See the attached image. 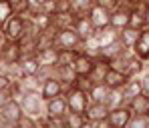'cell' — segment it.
Instances as JSON below:
<instances>
[{
    "instance_id": "1",
    "label": "cell",
    "mask_w": 149,
    "mask_h": 128,
    "mask_svg": "<svg viewBox=\"0 0 149 128\" xmlns=\"http://www.w3.org/2000/svg\"><path fill=\"white\" fill-rule=\"evenodd\" d=\"M26 26H28V20L20 14H12L4 24H2V32H4V38L6 40H20L26 32Z\"/></svg>"
},
{
    "instance_id": "2",
    "label": "cell",
    "mask_w": 149,
    "mask_h": 128,
    "mask_svg": "<svg viewBox=\"0 0 149 128\" xmlns=\"http://www.w3.org/2000/svg\"><path fill=\"white\" fill-rule=\"evenodd\" d=\"M65 100H67V106H69V112H79V114H85L87 106H89V94L79 90V88H67L65 90Z\"/></svg>"
},
{
    "instance_id": "3",
    "label": "cell",
    "mask_w": 149,
    "mask_h": 128,
    "mask_svg": "<svg viewBox=\"0 0 149 128\" xmlns=\"http://www.w3.org/2000/svg\"><path fill=\"white\" fill-rule=\"evenodd\" d=\"M20 106H22V112L24 114H30V116H34V118H38V116H42L45 114V108H42V96H40V92H24L20 98Z\"/></svg>"
},
{
    "instance_id": "4",
    "label": "cell",
    "mask_w": 149,
    "mask_h": 128,
    "mask_svg": "<svg viewBox=\"0 0 149 128\" xmlns=\"http://www.w3.org/2000/svg\"><path fill=\"white\" fill-rule=\"evenodd\" d=\"M0 60H2V70H8L20 60V46L16 40H6L0 44Z\"/></svg>"
},
{
    "instance_id": "5",
    "label": "cell",
    "mask_w": 149,
    "mask_h": 128,
    "mask_svg": "<svg viewBox=\"0 0 149 128\" xmlns=\"http://www.w3.org/2000/svg\"><path fill=\"white\" fill-rule=\"evenodd\" d=\"M79 44H81V38L79 34L74 32V28H61L54 32V46L56 48H74L79 50Z\"/></svg>"
},
{
    "instance_id": "6",
    "label": "cell",
    "mask_w": 149,
    "mask_h": 128,
    "mask_svg": "<svg viewBox=\"0 0 149 128\" xmlns=\"http://www.w3.org/2000/svg\"><path fill=\"white\" fill-rule=\"evenodd\" d=\"M131 110H129V106L127 104H119V106H113V108H109V114H107V120H109V124L111 128H125L129 124V118H131Z\"/></svg>"
},
{
    "instance_id": "7",
    "label": "cell",
    "mask_w": 149,
    "mask_h": 128,
    "mask_svg": "<svg viewBox=\"0 0 149 128\" xmlns=\"http://www.w3.org/2000/svg\"><path fill=\"white\" fill-rule=\"evenodd\" d=\"M67 112H69V106H67V100H65V94H58V96H54V98L45 102V114L47 116H61V118H65Z\"/></svg>"
},
{
    "instance_id": "8",
    "label": "cell",
    "mask_w": 149,
    "mask_h": 128,
    "mask_svg": "<svg viewBox=\"0 0 149 128\" xmlns=\"http://www.w3.org/2000/svg\"><path fill=\"white\" fill-rule=\"evenodd\" d=\"M87 16L91 18V22H93V26H95L97 30H99V28H105V26H111V12H109L107 8L99 6V4H93Z\"/></svg>"
},
{
    "instance_id": "9",
    "label": "cell",
    "mask_w": 149,
    "mask_h": 128,
    "mask_svg": "<svg viewBox=\"0 0 149 128\" xmlns=\"http://www.w3.org/2000/svg\"><path fill=\"white\" fill-rule=\"evenodd\" d=\"M74 32L79 34V38L81 40H89V38H93L95 36V32H97V28L93 26V22H91V18L85 14V16H77L74 18Z\"/></svg>"
},
{
    "instance_id": "10",
    "label": "cell",
    "mask_w": 149,
    "mask_h": 128,
    "mask_svg": "<svg viewBox=\"0 0 149 128\" xmlns=\"http://www.w3.org/2000/svg\"><path fill=\"white\" fill-rule=\"evenodd\" d=\"M131 52L135 54V56H139L141 60H149V26L145 28H141V32H139V38L135 40V44L131 46Z\"/></svg>"
},
{
    "instance_id": "11",
    "label": "cell",
    "mask_w": 149,
    "mask_h": 128,
    "mask_svg": "<svg viewBox=\"0 0 149 128\" xmlns=\"http://www.w3.org/2000/svg\"><path fill=\"white\" fill-rule=\"evenodd\" d=\"M38 68H40V62H38L36 54L20 56V60H18V72H20V76H34V74H38Z\"/></svg>"
},
{
    "instance_id": "12",
    "label": "cell",
    "mask_w": 149,
    "mask_h": 128,
    "mask_svg": "<svg viewBox=\"0 0 149 128\" xmlns=\"http://www.w3.org/2000/svg\"><path fill=\"white\" fill-rule=\"evenodd\" d=\"M58 94H63V84H61V80L54 78V76L45 78V80H42V86H40V96H42V100L47 102V100L58 96Z\"/></svg>"
},
{
    "instance_id": "13",
    "label": "cell",
    "mask_w": 149,
    "mask_h": 128,
    "mask_svg": "<svg viewBox=\"0 0 149 128\" xmlns=\"http://www.w3.org/2000/svg\"><path fill=\"white\" fill-rule=\"evenodd\" d=\"M0 110H2V114L6 116V120L10 122V126H14V124H16V120L24 114V112H22V106H20V100H18V98H14V96H12V98H8V102L4 104Z\"/></svg>"
},
{
    "instance_id": "14",
    "label": "cell",
    "mask_w": 149,
    "mask_h": 128,
    "mask_svg": "<svg viewBox=\"0 0 149 128\" xmlns=\"http://www.w3.org/2000/svg\"><path fill=\"white\" fill-rule=\"evenodd\" d=\"M107 114H109L107 102H91V100H89V106H87V110H85V118H87L91 124H95L97 120L107 118Z\"/></svg>"
},
{
    "instance_id": "15",
    "label": "cell",
    "mask_w": 149,
    "mask_h": 128,
    "mask_svg": "<svg viewBox=\"0 0 149 128\" xmlns=\"http://www.w3.org/2000/svg\"><path fill=\"white\" fill-rule=\"evenodd\" d=\"M109 68H111V62L107 58H103V56L101 58H95L93 60V66H91V72H89V78L93 80V84L95 82H103Z\"/></svg>"
},
{
    "instance_id": "16",
    "label": "cell",
    "mask_w": 149,
    "mask_h": 128,
    "mask_svg": "<svg viewBox=\"0 0 149 128\" xmlns=\"http://www.w3.org/2000/svg\"><path fill=\"white\" fill-rule=\"evenodd\" d=\"M125 50H129V48L123 44V40H121V38H117V40H113V42H109V44L101 46V56H103V58H107V60L111 62V60H115L117 56H121Z\"/></svg>"
},
{
    "instance_id": "17",
    "label": "cell",
    "mask_w": 149,
    "mask_h": 128,
    "mask_svg": "<svg viewBox=\"0 0 149 128\" xmlns=\"http://www.w3.org/2000/svg\"><path fill=\"white\" fill-rule=\"evenodd\" d=\"M54 78L61 80V84H63V94H65V90L71 88L74 84L77 72H74V68L71 64H67V66H58V64H56V74H54Z\"/></svg>"
},
{
    "instance_id": "18",
    "label": "cell",
    "mask_w": 149,
    "mask_h": 128,
    "mask_svg": "<svg viewBox=\"0 0 149 128\" xmlns=\"http://www.w3.org/2000/svg\"><path fill=\"white\" fill-rule=\"evenodd\" d=\"M127 106L133 114H147L149 112V94L145 92H139L137 96L129 98L127 100Z\"/></svg>"
},
{
    "instance_id": "19",
    "label": "cell",
    "mask_w": 149,
    "mask_h": 128,
    "mask_svg": "<svg viewBox=\"0 0 149 128\" xmlns=\"http://www.w3.org/2000/svg\"><path fill=\"white\" fill-rule=\"evenodd\" d=\"M127 80H129L127 74H123L121 70H117V68L111 66V68L107 70V74H105V80H103V82H105L111 90H115V88H123Z\"/></svg>"
},
{
    "instance_id": "20",
    "label": "cell",
    "mask_w": 149,
    "mask_h": 128,
    "mask_svg": "<svg viewBox=\"0 0 149 128\" xmlns=\"http://www.w3.org/2000/svg\"><path fill=\"white\" fill-rule=\"evenodd\" d=\"M91 66H93V58L89 54L79 50V54H77V58H74V62H73V68H74V72H77V76H89Z\"/></svg>"
},
{
    "instance_id": "21",
    "label": "cell",
    "mask_w": 149,
    "mask_h": 128,
    "mask_svg": "<svg viewBox=\"0 0 149 128\" xmlns=\"http://www.w3.org/2000/svg\"><path fill=\"white\" fill-rule=\"evenodd\" d=\"M36 58L40 62V66H54L58 62V48L56 46H47V48H38Z\"/></svg>"
},
{
    "instance_id": "22",
    "label": "cell",
    "mask_w": 149,
    "mask_h": 128,
    "mask_svg": "<svg viewBox=\"0 0 149 128\" xmlns=\"http://www.w3.org/2000/svg\"><path fill=\"white\" fill-rule=\"evenodd\" d=\"M109 92H111V88H109L105 82H95L87 94H89V100H91V102H107Z\"/></svg>"
},
{
    "instance_id": "23",
    "label": "cell",
    "mask_w": 149,
    "mask_h": 128,
    "mask_svg": "<svg viewBox=\"0 0 149 128\" xmlns=\"http://www.w3.org/2000/svg\"><path fill=\"white\" fill-rule=\"evenodd\" d=\"M93 38H95V42L99 46H105V44H109V42H113V40L119 38V30H115L113 26H105V28H99L95 32Z\"/></svg>"
},
{
    "instance_id": "24",
    "label": "cell",
    "mask_w": 149,
    "mask_h": 128,
    "mask_svg": "<svg viewBox=\"0 0 149 128\" xmlns=\"http://www.w3.org/2000/svg\"><path fill=\"white\" fill-rule=\"evenodd\" d=\"M129 16H131V10H125V8H115L111 12V26L115 30H121L125 26H129Z\"/></svg>"
},
{
    "instance_id": "25",
    "label": "cell",
    "mask_w": 149,
    "mask_h": 128,
    "mask_svg": "<svg viewBox=\"0 0 149 128\" xmlns=\"http://www.w3.org/2000/svg\"><path fill=\"white\" fill-rule=\"evenodd\" d=\"M74 16L73 12H56L52 14V28L54 30H61V28H71L74 24Z\"/></svg>"
},
{
    "instance_id": "26",
    "label": "cell",
    "mask_w": 149,
    "mask_h": 128,
    "mask_svg": "<svg viewBox=\"0 0 149 128\" xmlns=\"http://www.w3.org/2000/svg\"><path fill=\"white\" fill-rule=\"evenodd\" d=\"M85 126H93L85 114H79V112H67L65 114V128H85Z\"/></svg>"
},
{
    "instance_id": "27",
    "label": "cell",
    "mask_w": 149,
    "mask_h": 128,
    "mask_svg": "<svg viewBox=\"0 0 149 128\" xmlns=\"http://www.w3.org/2000/svg\"><path fill=\"white\" fill-rule=\"evenodd\" d=\"M121 90H123V96H125V100H129V98L137 96L139 92H143V86H141V78H139V76H133V78H129V80L125 82V86L121 88Z\"/></svg>"
},
{
    "instance_id": "28",
    "label": "cell",
    "mask_w": 149,
    "mask_h": 128,
    "mask_svg": "<svg viewBox=\"0 0 149 128\" xmlns=\"http://www.w3.org/2000/svg\"><path fill=\"white\" fill-rule=\"evenodd\" d=\"M69 4H71V12L74 16H85V14H89L95 0H69Z\"/></svg>"
},
{
    "instance_id": "29",
    "label": "cell",
    "mask_w": 149,
    "mask_h": 128,
    "mask_svg": "<svg viewBox=\"0 0 149 128\" xmlns=\"http://www.w3.org/2000/svg\"><path fill=\"white\" fill-rule=\"evenodd\" d=\"M139 32L141 30H137V28H133V26H125L119 30V38L123 40V44L127 48H131L133 44H135V40L139 38Z\"/></svg>"
},
{
    "instance_id": "30",
    "label": "cell",
    "mask_w": 149,
    "mask_h": 128,
    "mask_svg": "<svg viewBox=\"0 0 149 128\" xmlns=\"http://www.w3.org/2000/svg\"><path fill=\"white\" fill-rule=\"evenodd\" d=\"M77 54H79V50H74V48H58V62L56 64L58 66H67V64L73 66Z\"/></svg>"
},
{
    "instance_id": "31",
    "label": "cell",
    "mask_w": 149,
    "mask_h": 128,
    "mask_svg": "<svg viewBox=\"0 0 149 128\" xmlns=\"http://www.w3.org/2000/svg\"><path fill=\"white\" fill-rule=\"evenodd\" d=\"M127 126L129 128H149V116L147 114H131Z\"/></svg>"
},
{
    "instance_id": "32",
    "label": "cell",
    "mask_w": 149,
    "mask_h": 128,
    "mask_svg": "<svg viewBox=\"0 0 149 128\" xmlns=\"http://www.w3.org/2000/svg\"><path fill=\"white\" fill-rule=\"evenodd\" d=\"M10 2V6H12V10H14V14H20V16H28V0H8Z\"/></svg>"
},
{
    "instance_id": "33",
    "label": "cell",
    "mask_w": 149,
    "mask_h": 128,
    "mask_svg": "<svg viewBox=\"0 0 149 128\" xmlns=\"http://www.w3.org/2000/svg\"><path fill=\"white\" fill-rule=\"evenodd\" d=\"M12 14H14V10H12V6H10V2H8V0H0V28H2V24H4Z\"/></svg>"
},
{
    "instance_id": "34",
    "label": "cell",
    "mask_w": 149,
    "mask_h": 128,
    "mask_svg": "<svg viewBox=\"0 0 149 128\" xmlns=\"http://www.w3.org/2000/svg\"><path fill=\"white\" fill-rule=\"evenodd\" d=\"M14 126H16V128H36L38 124H36V118H34V116H30V114H22V116L16 120Z\"/></svg>"
},
{
    "instance_id": "35",
    "label": "cell",
    "mask_w": 149,
    "mask_h": 128,
    "mask_svg": "<svg viewBox=\"0 0 149 128\" xmlns=\"http://www.w3.org/2000/svg\"><path fill=\"white\" fill-rule=\"evenodd\" d=\"M73 86H74V88H79V90H83V92H89L91 86H93V80H91L89 76H77Z\"/></svg>"
},
{
    "instance_id": "36",
    "label": "cell",
    "mask_w": 149,
    "mask_h": 128,
    "mask_svg": "<svg viewBox=\"0 0 149 128\" xmlns=\"http://www.w3.org/2000/svg\"><path fill=\"white\" fill-rule=\"evenodd\" d=\"M119 2L121 0H95V4H99L103 8H107L109 12H113L115 8H119Z\"/></svg>"
},
{
    "instance_id": "37",
    "label": "cell",
    "mask_w": 149,
    "mask_h": 128,
    "mask_svg": "<svg viewBox=\"0 0 149 128\" xmlns=\"http://www.w3.org/2000/svg\"><path fill=\"white\" fill-rule=\"evenodd\" d=\"M10 84H12V78L8 76L6 72H2V70H0V90H8V88H10Z\"/></svg>"
},
{
    "instance_id": "38",
    "label": "cell",
    "mask_w": 149,
    "mask_h": 128,
    "mask_svg": "<svg viewBox=\"0 0 149 128\" xmlns=\"http://www.w3.org/2000/svg\"><path fill=\"white\" fill-rule=\"evenodd\" d=\"M8 98H12V92H10V88H8V90H0V108H2L4 104L8 102Z\"/></svg>"
},
{
    "instance_id": "39",
    "label": "cell",
    "mask_w": 149,
    "mask_h": 128,
    "mask_svg": "<svg viewBox=\"0 0 149 128\" xmlns=\"http://www.w3.org/2000/svg\"><path fill=\"white\" fill-rule=\"evenodd\" d=\"M141 86H143V92L149 94V70H147V74L141 76Z\"/></svg>"
},
{
    "instance_id": "40",
    "label": "cell",
    "mask_w": 149,
    "mask_h": 128,
    "mask_svg": "<svg viewBox=\"0 0 149 128\" xmlns=\"http://www.w3.org/2000/svg\"><path fill=\"white\" fill-rule=\"evenodd\" d=\"M0 128H10V122L6 120V116L2 114V110H0Z\"/></svg>"
},
{
    "instance_id": "41",
    "label": "cell",
    "mask_w": 149,
    "mask_h": 128,
    "mask_svg": "<svg viewBox=\"0 0 149 128\" xmlns=\"http://www.w3.org/2000/svg\"><path fill=\"white\" fill-rule=\"evenodd\" d=\"M143 14H145V24L149 26V4L145 2V8H143Z\"/></svg>"
},
{
    "instance_id": "42",
    "label": "cell",
    "mask_w": 149,
    "mask_h": 128,
    "mask_svg": "<svg viewBox=\"0 0 149 128\" xmlns=\"http://www.w3.org/2000/svg\"><path fill=\"white\" fill-rule=\"evenodd\" d=\"M4 42V32H2V28H0V44Z\"/></svg>"
},
{
    "instance_id": "43",
    "label": "cell",
    "mask_w": 149,
    "mask_h": 128,
    "mask_svg": "<svg viewBox=\"0 0 149 128\" xmlns=\"http://www.w3.org/2000/svg\"><path fill=\"white\" fill-rule=\"evenodd\" d=\"M133 2H135V4H137V2H145V0H133Z\"/></svg>"
},
{
    "instance_id": "44",
    "label": "cell",
    "mask_w": 149,
    "mask_h": 128,
    "mask_svg": "<svg viewBox=\"0 0 149 128\" xmlns=\"http://www.w3.org/2000/svg\"><path fill=\"white\" fill-rule=\"evenodd\" d=\"M145 66H147V70H149V60H147V62H145Z\"/></svg>"
},
{
    "instance_id": "45",
    "label": "cell",
    "mask_w": 149,
    "mask_h": 128,
    "mask_svg": "<svg viewBox=\"0 0 149 128\" xmlns=\"http://www.w3.org/2000/svg\"><path fill=\"white\" fill-rule=\"evenodd\" d=\"M0 70H2V60H0Z\"/></svg>"
},
{
    "instance_id": "46",
    "label": "cell",
    "mask_w": 149,
    "mask_h": 128,
    "mask_svg": "<svg viewBox=\"0 0 149 128\" xmlns=\"http://www.w3.org/2000/svg\"><path fill=\"white\" fill-rule=\"evenodd\" d=\"M145 2H147V4H149V0H145Z\"/></svg>"
},
{
    "instance_id": "47",
    "label": "cell",
    "mask_w": 149,
    "mask_h": 128,
    "mask_svg": "<svg viewBox=\"0 0 149 128\" xmlns=\"http://www.w3.org/2000/svg\"><path fill=\"white\" fill-rule=\"evenodd\" d=\"M147 116H149V112H147Z\"/></svg>"
}]
</instances>
